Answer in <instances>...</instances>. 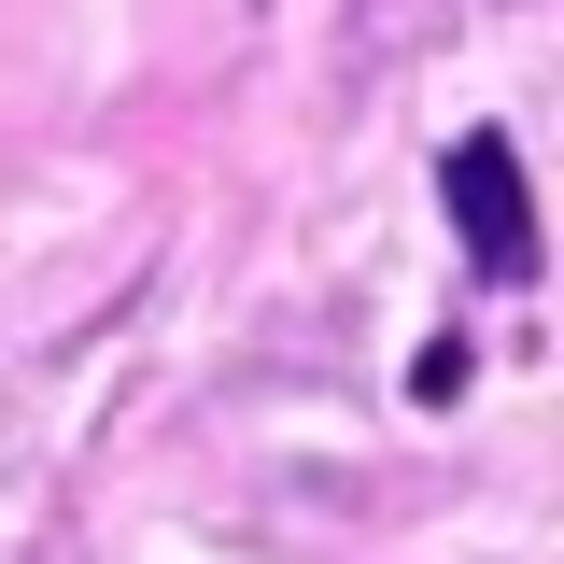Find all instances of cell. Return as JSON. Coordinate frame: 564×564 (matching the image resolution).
<instances>
[{
  "instance_id": "obj_2",
  "label": "cell",
  "mask_w": 564,
  "mask_h": 564,
  "mask_svg": "<svg viewBox=\"0 0 564 564\" xmlns=\"http://www.w3.org/2000/svg\"><path fill=\"white\" fill-rule=\"evenodd\" d=\"M466 367H480V352H466V325H437V339H423V367H410V395H423V410H452V395H466Z\"/></svg>"
},
{
  "instance_id": "obj_1",
  "label": "cell",
  "mask_w": 564,
  "mask_h": 564,
  "mask_svg": "<svg viewBox=\"0 0 564 564\" xmlns=\"http://www.w3.org/2000/svg\"><path fill=\"white\" fill-rule=\"evenodd\" d=\"M437 212H452V240H466V282H494V296L536 282V184H522V141L508 128H452Z\"/></svg>"
}]
</instances>
